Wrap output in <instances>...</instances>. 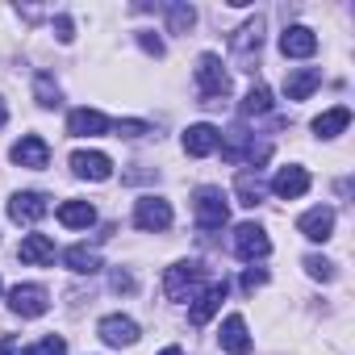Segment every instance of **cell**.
I'll list each match as a JSON object with an SVG mask.
<instances>
[{
  "label": "cell",
  "instance_id": "ffe728a7",
  "mask_svg": "<svg viewBox=\"0 0 355 355\" xmlns=\"http://www.w3.org/2000/svg\"><path fill=\"white\" fill-rule=\"evenodd\" d=\"M218 146H222V155H226L230 163H247V159H251V150H255V142H251L247 125H230V130L218 138Z\"/></svg>",
  "mask_w": 355,
  "mask_h": 355
},
{
  "label": "cell",
  "instance_id": "f546056e",
  "mask_svg": "<svg viewBox=\"0 0 355 355\" xmlns=\"http://www.w3.org/2000/svg\"><path fill=\"white\" fill-rule=\"evenodd\" d=\"M305 272H309L313 280H334V263L322 259V255H305Z\"/></svg>",
  "mask_w": 355,
  "mask_h": 355
},
{
  "label": "cell",
  "instance_id": "8992f818",
  "mask_svg": "<svg viewBox=\"0 0 355 355\" xmlns=\"http://www.w3.org/2000/svg\"><path fill=\"white\" fill-rule=\"evenodd\" d=\"M134 226L138 230H146V234H163L167 226H171V201H163V197H138L134 201Z\"/></svg>",
  "mask_w": 355,
  "mask_h": 355
},
{
  "label": "cell",
  "instance_id": "6da1fadb",
  "mask_svg": "<svg viewBox=\"0 0 355 355\" xmlns=\"http://www.w3.org/2000/svg\"><path fill=\"white\" fill-rule=\"evenodd\" d=\"M193 80H197V92H201V105H222V96H230V71L214 51H205L197 59Z\"/></svg>",
  "mask_w": 355,
  "mask_h": 355
},
{
  "label": "cell",
  "instance_id": "3957f363",
  "mask_svg": "<svg viewBox=\"0 0 355 355\" xmlns=\"http://www.w3.org/2000/svg\"><path fill=\"white\" fill-rule=\"evenodd\" d=\"M193 214H197V226H201L205 234H214V230H222V226L230 222V197H226L218 184H205V189H197V197H193Z\"/></svg>",
  "mask_w": 355,
  "mask_h": 355
},
{
  "label": "cell",
  "instance_id": "ba28073f",
  "mask_svg": "<svg viewBox=\"0 0 355 355\" xmlns=\"http://www.w3.org/2000/svg\"><path fill=\"white\" fill-rule=\"evenodd\" d=\"M9 309L17 318H42L51 309V293L42 284H13L9 288Z\"/></svg>",
  "mask_w": 355,
  "mask_h": 355
},
{
  "label": "cell",
  "instance_id": "603a6c76",
  "mask_svg": "<svg viewBox=\"0 0 355 355\" xmlns=\"http://www.w3.org/2000/svg\"><path fill=\"white\" fill-rule=\"evenodd\" d=\"M63 268H71L76 276H96L105 263H101V251H92V247L80 243V247H67L63 251Z\"/></svg>",
  "mask_w": 355,
  "mask_h": 355
},
{
  "label": "cell",
  "instance_id": "9a60e30c",
  "mask_svg": "<svg viewBox=\"0 0 355 355\" xmlns=\"http://www.w3.org/2000/svg\"><path fill=\"white\" fill-rule=\"evenodd\" d=\"M222 301H226V284L222 280H209L197 297H193V309H189V322L193 326H205L218 309H222Z\"/></svg>",
  "mask_w": 355,
  "mask_h": 355
},
{
  "label": "cell",
  "instance_id": "7c38bea8",
  "mask_svg": "<svg viewBox=\"0 0 355 355\" xmlns=\"http://www.w3.org/2000/svg\"><path fill=\"white\" fill-rule=\"evenodd\" d=\"M9 159H13L17 167H30V171H42V167L51 163V146H46V138H38V134H26L21 142H13V150H9Z\"/></svg>",
  "mask_w": 355,
  "mask_h": 355
},
{
  "label": "cell",
  "instance_id": "4316f807",
  "mask_svg": "<svg viewBox=\"0 0 355 355\" xmlns=\"http://www.w3.org/2000/svg\"><path fill=\"white\" fill-rule=\"evenodd\" d=\"M239 113H243V117H268V113H272V92H268V84H255V88L243 96Z\"/></svg>",
  "mask_w": 355,
  "mask_h": 355
},
{
  "label": "cell",
  "instance_id": "44dd1931",
  "mask_svg": "<svg viewBox=\"0 0 355 355\" xmlns=\"http://www.w3.org/2000/svg\"><path fill=\"white\" fill-rule=\"evenodd\" d=\"M234 193H239V205H247V209L263 205V175L251 171V167H243V171L234 175Z\"/></svg>",
  "mask_w": 355,
  "mask_h": 355
},
{
  "label": "cell",
  "instance_id": "1f68e13d",
  "mask_svg": "<svg viewBox=\"0 0 355 355\" xmlns=\"http://www.w3.org/2000/svg\"><path fill=\"white\" fill-rule=\"evenodd\" d=\"M268 284V272L263 268H247L243 272V293H255V288H263Z\"/></svg>",
  "mask_w": 355,
  "mask_h": 355
},
{
  "label": "cell",
  "instance_id": "30bf717a",
  "mask_svg": "<svg viewBox=\"0 0 355 355\" xmlns=\"http://www.w3.org/2000/svg\"><path fill=\"white\" fill-rule=\"evenodd\" d=\"M71 171L80 175V180L101 184V180H109V175H113V159L105 150H71Z\"/></svg>",
  "mask_w": 355,
  "mask_h": 355
},
{
  "label": "cell",
  "instance_id": "4dcf8cb0",
  "mask_svg": "<svg viewBox=\"0 0 355 355\" xmlns=\"http://www.w3.org/2000/svg\"><path fill=\"white\" fill-rule=\"evenodd\" d=\"M109 130H117V138H142V134H150V125H146V121H134V117H125V121H113Z\"/></svg>",
  "mask_w": 355,
  "mask_h": 355
},
{
  "label": "cell",
  "instance_id": "2e32d148",
  "mask_svg": "<svg viewBox=\"0 0 355 355\" xmlns=\"http://www.w3.org/2000/svg\"><path fill=\"white\" fill-rule=\"evenodd\" d=\"M318 51V34L309 26H284L280 34V55L284 59H309Z\"/></svg>",
  "mask_w": 355,
  "mask_h": 355
},
{
  "label": "cell",
  "instance_id": "e0dca14e",
  "mask_svg": "<svg viewBox=\"0 0 355 355\" xmlns=\"http://www.w3.org/2000/svg\"><path fill=\"white\" fill-rule=\"evenodd\" d=\"M109 117L101 109H71L67 113V134L71 138H96V134H109Z\"/></svg>",
  "mask_w": 355,
  "mask_h": 355
},
{
  "label": "cell",
  "instance_id": "d590c367",
  "mask_svg": "<svg viewBox=\"0 0 355 355\" xmlns=\"http://www.w3.org/2000/svg\"><path fill=\"white\" fill-rule=\"evenodd\" d=\"M113 288H117V293H130V288H134V276H130V272H113Z\"/></svg>",
  "mask_w": 355,
  "mask_h": 355
},
{
  "label": "cell",
  "instance_id": "7402d4cb",
  "mask_svg": "<svg viewBox=\"0 0 355 355\" xmlns=\"http://www.w3.org/2000/svg\"><path fill=\"white\" fill-rule=\"evenodd\" d=\"M17 255H21V263L42 268V263H55V243H51L46 234H26L21 247H17Z\"/></svg>",
  "mask_w": 355,
  "mask_h": 355
},
{
  "label": "cell",
  "instance_id": "cb8c5ba5",
  "mask_svg": "<svg viewBox=\"0 0 355 355\" xmlns=\"http://www.w3.org/2000/svg\"><path fill=\"white\" fill-rule=\"evenodd\" d=\"M347 125H351V109L347 105H334V109H326V113L313 117V134L318 138H338Z\"/></svg>",
  "mask_w": 355,
  "mask_h": 355
},
{
  "label": "cell",
  "instance_id": "e575fe53",
  "mask_svg": "<svg viewBox=\"0 0 355 355\" xmlns=\"http://www.w3.org/2000/svg\"><path fill=\"white\" fill-rule=\"evenodd\" d=\"M0 355H26V347L9 334V338H0Z\"/></svg>",
  "mask_w": 355,
  "mask_h": 355
},
{
  "label": "cell",
  "instance_id": "5b68a950",
  "mask_svg": "<svg viewBox=\"0 0 355 355\" xmlns=\"http://www.w3.org/2000/svg\"><path fill=\"white\" fill-rule=\"evenodd\" d=\"M234 255L247 259V263L268 259V255H272V239H268V230H263L259 222H243V226H234Z\"/></svg>",
  "mask_w": 355,
  "mask_h": 355
},
{
  "label": "cell",
  "instance_id": "d4e9b609",
  "mask_svg": "<svg viewBox=\"0 0 355 355\" xmlns=\"http://www.w3.org/2000/svg\"><path fill=\"white\" fill-rule=\"evenodd\" d=\"M59 222H63L67 230H88V226L96 222V209H92L88 201H63V205H59Z\"/></svg>",
  "mask_w": 355,
  "mask_h": 355
},
{
  "label": "cell",
  "instance_id": "d6986e66",
  "mask_svg": "<svg viewBox=\"0 0 355 355\" xmlns=\"http://www.w3.org/2000/svg\"><path fill=\"white\" fill-rule=\"evenodd\" d=\"M318 88H322V71L318 67H293L284 76V96L288 101H309Z\"/></svg>",
  "mask_w": 355,
  "mask_h": 355
},
{
  "label": "cell",
  "instance_id": "74e56055",
  "mask_svg": "<svg viewBox=\"0 0 355 355\" xmlns=\"http://www.w3.org/2000/svg\"><path fill=\"white\" fill-rule=\"evenodd\" d=\"M159 355H184V347H163Z\"/></svg>",
  "mask_w": 355,
  "mask_h": 355
},
{
  "label": "cell",
  "instance_id": "5bb4252c",
  "mask_svg": "<svg viewBox=\"0 0 355 355\" xmlns=\"http://www.w3.org/2000/svg\"><path fill=\"white\" fill-rule=\"evenodd\" d=\"M297 230H301L309 243H326V239H334V209H330V205H313V209H305L301 222H297Z\"/></svg>",
  "mask_w": 355,
  "mask_h": 355
},
{
  "label": "cell",
  "instance_id": "8d00e7d4",
  "mask_svg": "<svg viewBox=\"0 0 355 355\" xmlns=\"http://www.w3.org/2000/svg\"><path fill=\"white\" fill-rule=\"evenodd\" d=\"M5 121H9V105H5V96H0V130H5Z\"/></svg>",
  "mask_w": 355,
  "mask_h": 355
},
{
  "label": "cell",
  "instance_id": "83f0119b",
  "mask_svg": "<svg viewBox=\"0 0 355 355\" xmlns=\"http://www.w3.org/2000/svg\"><path fill=\"white\" fill-rule=\"evenodd\" d=\"M193 21H197V9L193 5H184V0H171V5H167V30L171 34H189Z\"/></svg>",
  "mask_w": 355,
  "mask_h": 355
},
{
  "label": "cell",
  "instance_id": "277c9868",
  "mask_svg": "<svg viewBox=\"0 0 355 355\" xmlns=\"http://www.w3.org/2000/svg\"><path fill=\"white\" fill-rule=\"evenodd\" d=\"M259 51H263V17H251L230 34V55L243 63V71H251V63H259Z\"/></svg>",
  "mask_w": 355,
  "mask_h": 355
},
{
  "label": "cell",
  "instance_id": "d6a6232c",
  "mask_svg": "<svg viewBox=\"0 0 355 355\" xmlns=\"http://www.w3.org/2000/svg\"><path fill=\"white\" fill-rule=\"evenodd\" d=\"M55 38H59L63 46L76 38V26H71V17H67V13H59V17H55Z\"/></svg>",
  "mask_w": 355,
  "mask_h": 355
},
{
  "label": "cell",
  "instance_id": "ac0fdd59",
  "mask_svg": "<svg viewBox=\"0 0 355 355\" xmlns=\"http://www.w3.org/2000/svg\"><path fill=\"white\" fill-rule=\"evenodd\" d=\"M218 138H222V130L218 125H209V121H197V125H189L184 130V155H193V159H205V155H214L218 150Z\"/></svg>",
  "mask_w": 355,
  "mask_h": 355
},
{
  "label": "cell",
  "instance_id": "8fae6325",
  "mask_svg": "<svg viewBox=\"0 0 355 355\" xmlns=\"http://www.w3.org/2000/svg\"><path fill=\"white\" fill-rule=\"evenodd\" d=\"M280 201H297V197H305L309 193V171L305 167H297V163H288V167H280L276 175H272V184H268Z\"/></svg>",
  "mask_w": 355,
  "mask_h": 355
},
{
  "label": "cell",
  "instance_id": "7a4b0ae2",
  "mask_svg": "<svg viewBox=\"0 0 355 355\" xmlns=\"http://www.w3.org/2000/svg\"><path fill=\"white\" fill-rule=\"evenodd\" d=\"M205 284V263L201 259H175L167 272H163V293L171 301H193Z\"/></svg>",
  "mask_w": 355,
  "mask_h": 355
},
{
  "label": "cell",
  "instance_id": "9c48e42d",
  "mask_svg": "<svg viewBox=\"0 0 355 355\" xmlns=\"http://www.w3.org/2000/svg\"><path fill=\"white\" fill-rule=\"evenodd\" d=\"M96 334H101V343H109V347H134V343H138V322L125 318V313H105V318L96 322Z\"/></svg>",
  "mask_w": 355,
  "mask_h": 355
},
{
  "label": "cell",
  "instance_id": "4fadbf2b",
  "mask_svg": "<svg viewBox=\"0 0 355 355\" xmlns=\"http://www.w3.org/2000/svg\"><path fill=\"white\" fill-rule=\"evenodd\" d=\"M218 347L226 355H251V330H247V318L243 313H230L218 330Z\"/></svg>",
  "mask_w": 355,
  "mask_h": 355
},
{
  "label": "cell",
  "instance_id": "484cf974",
  "mask_svg": "<svg viewBox=\"0 0 355 355\" xmlns=\"http://www.w3.org/2000/svg\"><path fill=\"white\" fill-rule=\"evenodd\" d=\"M34 101H38L42 109H59V105H63V92H59V84H55L51 71H38V76H34Z\"/></svg>",
  "mask_w": 355,
  "mask_h": 355
},
{
  "label": "cell",
  "instance_id": "52a82bcc",
  "mask_svg": "<svg viewBox=\"0 0 355 355\" xmlns=\"http://www.w3.org/2000/svg\"><path fill=\"white\" fill-rule=\"evenodd\" d=\"M46 214H51V197H46V193L26 189V193H13V197H9V218H13L17 226H34V222H42Z\"/></svg>",
  "mask_w": 355,
  "mask_h": 355
},
{
  "label": "cell",
  "instance_id": "836d02e7",
  "mask_svg": "<svg viewBox=\"0 0 355 355\" xmlns=\"http://www.w3.org/2000/svg\"><path fill=\"white\" fill-rule=\"evenodd\" d=\"M138 46H142L146 55H155V59H163V42H159L155 34H138Z\"/></svg>",
  "mask_w": 355,
  "mask_h": 355
},
{
  "label": "cell",
  "instance_id": "f1b7e54d",
  "mask_svg": "<svg viewBox=\"0 0 355 355\" xmlns=\"http://www.w3.org/2000/svg\"><path fill=\"white\" fill-rule=\"evenodd\" d=\"M26 355H67V343H63L59 334H46V338H38Z\"/></svg>",
  "mask_w": 355,
  "mask_h": 355
}]
</instances>
